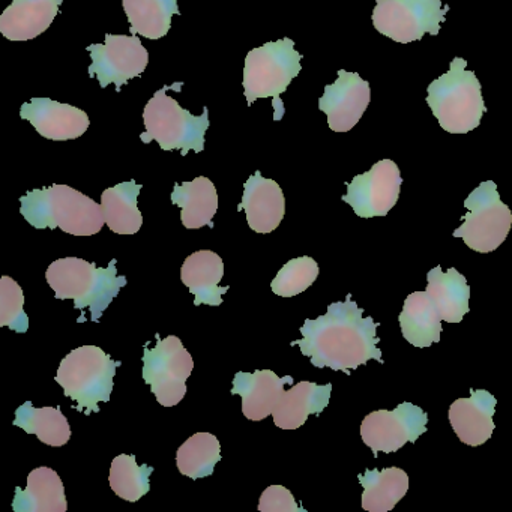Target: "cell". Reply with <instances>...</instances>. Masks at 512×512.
Wrapping results in <instances>:
<instances>
[{
	"instance_id": "obj_26",
	"label": "cell",
	"mask_w": 512,
	"mask_h": 512,
	"mask_svg": "<svg viewBox=\"0 0 512 512\" xmlns=\"http://www.w3.org/2000/svg\"><path fill=\"white\" fill-rule=\"evenodd\" d=\"M358 479L364 487L362 508L368 512L391 511L409 490V476L400 467L365 470Z\"/></svg>"
},
{
	"instance_id": "obj_6",
	"label": "cell",
	"mask_w": 512,
	"mask_h": 512,
	"mask_svg": "<svg viewBox=\"0 0 512 512\" xmlns=\"http://www.w3.org/2000/svg\"><path fill=\"white\" fill-rule=\"evenodd\" d=\"M118 367L121 362L113 361L101 347H77L62 359L56 382L76 403V409L89 416L100 412L98 404L110 401Z\"/></svg>"
},
{
	"instance_id": "obj_10",
	"label": "cell",
	"mask_w": 512,
	"mask_h": 512,
	"mask_svg": "<svg viewBox=\"0 0 512 512\" xmlns=\"http://www.w3.org/2000/svg\"><path fill=\"white\" fill-rule=\"evenodd\" d=\"M373 26L379 34L395 43L419 41L425 34L437 35L449 7L442 0H376Z\"/></svg>"
},
{
	"instance_id": "obj_3",
	"label": "cell",
	"mask_w": 512,
	"mask_h": 512,
	"mask_svg": "<svg viewBox=\"0 0 512 512\" xmlns=\"http://www.w3.org/2000/svg\"><path fill=\"white\" fill-rule=\"evenodd\" d=\"M20 203V212L35 229H61L68 235L94 236L106 224L101 205L68 185L29 191Z\"/></svg>"
},
{
	"instance_id": "obj_2",
	"label": "cell",
	"mask_w": 512,
	"mask_h": 512,
	"mask_svg": "<svg viewBox=\"0 0 512 512\" xmlns=\"http://www.w3.org/2000/svg\"><path fill=\"white\" fill-rule=\"evenodd\" d=\"M116 263L118 260L113 259L109 268H97L88 260L65 257L49 266L46 280L56 298L73 299L74 308L82 311L80 323L86 322L85 310L91 311L92 322L98 323L122 287L127 286V278L119 277Z\"/></svg>"
},
{
	"instance_id": "obj_23",
	"label": "cell",
	"mask_w": 512,
	"mask_h": 512,
	"mask_svg": "<svg viewBox=\"0 0 512 512\" xmlns=\"http://www.w3.org/2000/svg\"><path fill=\"white\" fill-rule=\"evenodd\" d=\"M427 290L439 313L440 319L448 323H460L469 313L470 287L466 277L455 268L443 272L440 266L427 275Z\"/></svg>"
},
{
	"instance_id": "obj_30",
	"label": "cell",
	"mask_w": 512,
	"mask_h": 512,
	"mask_svg": "<svg viewBox=\"0 0 512 512\" xmlns=\"http://www.w3.org/2000/svg\"><path fill=\"white\" fill-rule=\"evenodd\" d=\"M220 460V440L211 433L194 434L176 454L179 472L191 479L208 478Z\"/></svg>"
},
{
	"instance_id": "obj_14",
	"label": "cell",
	"mask_w": 512,
	"mask_h": 512,
	"mask_svg": "<svg viewBox=\"0 0 512 512\" xmlns=\"http://www.w3.org/2000/svg\"><path fill=\"white\" fill-rule=\"evenodd\" d=\"M370 101V83L362 80L358 73L340 70L337 82L326 86L319 109L328 116L332 131L347 133L361 121Z\"/></svg>"
},
{
	"instance_id": "obj_1",
	"label": "cell",
	"mask_w": 512,
	"mask_h": 512,
	"mask_svg": "<svg viewBox=\"0 0 512 512\" xmlns=\"http://www.w3.org/2000/svg\"><path fill=\"white\" fill-rule=\"evenodd\" d=\"M377 326L373 317H364L352 295H347L346 301L329 305L325 316L305 320L302 340L293 341L292 346H298L314 367L350 374L370 359L383 364Z\"/></svg>"
},
{
	"instance_id": "obj_21",
	"label": "cell",
	"mask_w": 512,
	"mask_h": 512,
	"mask_svg": "<svg viewBox=\"0 0 512 512\" xmlns=\"http://www.w3.org/2000/svg\"><path fill=\"white\" fill-rule=\"evenodd\" d=\"M332 385H317L299 382L281 395L275 407L274 424L281 430H298L307 422L308 416L320 415L331 400Z\"/></svg>"
},
{
	"instance_id": "obj_4",
	"label": "cell",
	"mask_w": 512,
	"mask_h": 512,
	"mask_svg": "<svg viewBox=\"0 0 512 512\" xmlns=\"http://www.w3.org/2000/svg\"><path fill=\"white\" fill-rule=\"evenodd\" d=\"M466 67L463 58H454L448 73L428 86V107L446 133H470L481 125L482 116L487 112L481 83Z\"/></svg>"
},
{
	"instance_id": "obj_32",
	"label": "cell",
	"mask_w": 512,
	"mask_h": 512,
	"mask_svg": "<svg viewBox=\"0 0 512 512\" xmlns=\"http://www.w3.org/2000/svg\"><path fill=\"white\" fill-rule=\"evenodd\" d=\"M319 265L311 257L290 260L272 280V292L281 298H293L305 292L319 277Z\"/></svg>"
},
{
	"instance_id": "obj_31",
	"label": "cell",
	"mask_w": 512,
	"mask_h": 512,
	"mask_svg": "<svg viewBox=\"0 0 512 512\" xmlns=\"http://www.w3.org/2000/svg\"><path fill=\"white\" fill-rule=\"evenodd\" d=\"M154 467L136 463V455L121 454L112 461L109 482L112 490L127 502H139L151 490Z\"/></svg>"
},
{
	"instance_id": "obj_8",
	"label": "cell",
	"mask_w": 512,
	"mask_h": 512,
	"mask_svg": "<svg viewBox=\"0 0 512 512\" xmlns=\"http://www.w3.org/2000/svg\"><path fill=\"white\" fill-rule=\"evenodd\" d=\"M467 209L463 223L455 229L454 238H461L470 250L487 254L497 250L508 238L512 212L500 200L496 182H482L464 200Z\"/></svg>"
},
{
	"instance_id": "obj_5",
	"label": "cell",
	"mask_w": 512,
	"mask_h": 512,
	"mask_svg": "<svg viewBox=\"0 0 512 512\" xmlns=\"http://www.w3.org/2000/svg\"><path fill=\"white\" fill-rule=\"evenodd\" d=\"M175 86L178 83L164 86L146 104L143 110L146 131L140 134V140L146 145L157 142L163 151L179 149L182 157H187L190 151L200 154L205 149V134L211 125L208 107L200 116L191 115L179 106L175 98L167 95V91Z\"/></svg>"
},
{
	"instance_id": "obj_34",
	"label": "cell",
	"mask_w": 512,
	"mask_h": 512,
	"mask_svg": "<svg viewBox=\"0 0 512 512\" xmlns=\"http://www.w3.org/2000/svg\"><path fill=\"white\" fill-rule=\"evenodd\" d=\"M262 512H307L296 503L292 491L283 485H271L263 491L259 500Z\"/></svg>"
},
{
	"instance_id": "obj_29",
	"label": "cell",
	"mask_w": 512,
	"mask_h": 512,
	"mask_svg": "<svg viewBox=\"0 0 512 512\" xmlns=\"http://www.w3.org/2000/svg\"><path fill=\"white\" fill-rule=\"evenodd\" d=\"M14 425L55 448L67 445L71 437L70 422L59 407L37 409L31 401H26L16 410Z\"/></svg>"
},
{
	"instance_id": "obj_33",
	"label": "cell",
	"mask_w": 512,
	"mask_h": 512,
	"mask_svg": "<svg viewBox=\"0 0 512 512\" xmlns=\"http://www.w3.org/2000/svg\"><path fill=\"white\" fill-rule=\"evenodd\" d=\"M0 326H8L17 334L29 329V317L25 313V293L11 277L0 278Z\"/></svg>"
},
{
	"instance_id": "obj_13",
	"label": "cell",
	"mask_w": 512,
	"mask_h": 512,
	"mask_svg": "<svg viewBox=\"0 0 512 512\" xmlns=\"http://www.w3.org/2000/svg\"><path fill=\"white\" fill-rule=\"evenodd\" d=\"M403 178L397 164L382 160L367 173L355 176L347 184V194L341 197L361 218L386 217L397 205Z\"/></svg>"
},
{
	"instance_id": "obj_18",
	"label": "cell",
	"mask_w": 512,
	"mask_h": 512,
	"mask_svg": "<svg viewBox=\"0 0 512 512\" xmlns=\"http://www.w3.org/2000/svg\"><path fill=\"white\" fill-rule=\"evenodd\" d=\"M287 383H293L292 376L278 377L272 370L236 373L232 395H241L245 418L263 421L274 413Z\"/></svg>"
},
{
	"instance_id": "obj_16",
	"label": "cell",
	"mask_w": 512,
	"mask_h": 512,
	"mask_svg": "<svg viewBox=\"0 0 512 512\" xmlns=\"http://www.w3.org/2000/svg\"><path fill=\"white\" fill-rule=\"evenodd\" d=\"M239 211L247 215V223L257 233H271L280 226L286 214L283 190L272 179L256 172L244 185Z\"/></svg>"
},
{
	"instance_id": "obj_12",
	"label": "cell",
	"mask_w": 512,
	"mask_h": 512,
	"mask_svg": "<svg viewBox=\"0 0 512 512\" xmlns=\"http://www.w3.org/2000/svg\"><path fill=\"white\" fill-rule=\"evenodd\" d=\"M88 52L92 59L89 77H97L103 89L113 83L116 92H121L128 80L142 76L149 64L148 50L137 35L107 34L106 44H92Z\"/></svg>"
},
{
	"instance_id": "obj_27",
	"label": "cell",
	"mask_w": 512,
	"mask_h": 512,
	"mask_svg": "<svg viewBox=\"0 0 512 512\" xmlns=\"http://www.w3.org/2000/svg\"><path fill=\"white\" fill-rule=\"evenodd\" d=\"M142 188L136 181L122 182L116 187L107 188L101 194V208L112 232L118 235H136L142 229V212L137 208V199Z\"/></svg>"
},
{
	"instance_id": "obj_15",
	"label": "cell",
	"mask_w": 512,
	"mask_h": 512,
	"mask_svg": "<svg viewBox=\"0 0 512 512\" xmlns=\"http://www.w3.org/2000/svg\"><path fill=\"white\" fill-rule=\"evenodd\" d=\"M20 116L31 122L40 136L55 142H67L82 137L91 121L85 110L50 98H34L20 107Z\"/></svg>"
},
{
	"instance_id": "obj_17",
	"label": "cell",
	"mask_w": 512,
	"mask_h": 512,
	"mask_svg": "<svg viewBox=\"0 0 512 512\" xmlns=\"http://www.w3.org/2000/svg\"><path fill=\"white\" fill-rule=\"evenodd\" d=\"M469 398H458L449 407L448 418L458 439L469 446L484 445L493 434L497 400L485 389L470 391Z\"/></svg>"
},
{
	"instance_id": "obj_22",
	"label": "cell",
	"mask_w": 512,
	"mask_h": 512,
	"mask_svg": "<svg viewBox=\"0 0 512 512\" xmlns=\"http://www.w3.org/2000/svg\"><path fill=\"white\" fill-rule=\"evenodd\" d=\"M16 512H65L68 509L64 482L50 467H38L28 476V487L16 488Z\"/></svg>"
},
{
	"instance_id": "obj_20",
	"label": "cell",
	"mask_w": 512,
	"mask_h": 512,
	"mask_svg": "<svg viewBox=\"0 0 512 512\" xmlns=\"http://www.w3.org/2000/svg\"><path fill=\"white\" fill-rule=\"evenodd\" d=\"M223 277V259L214 251H197L182 265V283L193 293L196 307L202 304L220 307L223 304V295L229 292V286H220Z\"/></svg>"
},
{
	"instance_id": "obj_9",
	"label": "cell",
	"mask_w": 512,
	"mask_h": 512,
	"mask_svg": "<svg viewBox=\"0 0 512 512\" xmlns=\"http://www.w3.org/2000/svg\"><path fill=\"white\" fill-rule=\"evenodd\" d=\"M194 361L181 338L170 335L158 338L154 347L143 349V380L164 407L181 403L187 394V379L193 373Z\"/></svg>"
},
{
	"instance_id": "obj_7",
	"label": "cell",
	"mask_w": 512,
	"mask_h": 512,
	"mask_svg": "<svg viewBox=\"0 0 512 512\" xmlns=\"http://www.w3.org/2000/svg\"><path fill=\"white\" fill-rule=\"evenodd\" d=\"M304 56L295 50V41L290 38L272 41L265 46L251 50L245 58L244 94L248 106L257 100L272 98L274 101L275 121L284 115V106L280 97L287 91L290 83L301 73V61Z\"/></svg>"
},
{
	"instance_id": "obj_28",
	"label": "cell",
	"mask_w": 512,
	"mask_h": 512,
	"mask_svg": "<svg viewBox=\"0 0 512 512\" xmlns=\"http://www.w3.org/2000/svg\"><path fill=\"white\" fill-rule=\"evenodd\" d=\"M131 35L161 40L172 28V17L181 16L178 0H122Z\"/></svg>"
},
{
	"instance_id": "obj_11",
	"label": "cell",
	"mask_w": 512,
	"mask_h": 512,
	"mask_svg": "<svg viewBox=\"0 0 512 512\" xmlns=\"http://www.w3.org/2000/svg\"><path fill=\"white\" fill-rule=\"evenodd\" d=\"M428 415L415 404H398L394 410H376L365 416L361 425L362 442L373 451L392 454L406 443H415L427 431Z\"/></svg>"
},
{
	"instance_id": "obj_24",
	"label": "cell",
	"mask_w": 512,
	"mask_h": 512,
	"mask_svg": "<svg viewBox=\"0 0 512 512\" xmlns=\"http://www.w3.org/2000/svg\"><path fill=\"white\" fill-rule=\"evenodd\" d=\"M172 203L181 208L185 229L214 227L212 218L218 211V193L211 179L199 176L194 181L175 184Z\"/></svg>"
},
{
	"instance_id": "obj_19",
	"label": "cell",
	"mask_w": 512,
	"mask_h": 512,
	"mask_svg": "<svg viewBox=\"0 0 512 512\" xmlns=\"http://www.w3.org/2000/svg\"><path fill=\"white\" fill-rule=\"evenodd\" d=\"M64 0H13L0 16V34L10 41H29L52 26Z\"/></svg>"
},
{
	"instance_id": "obj_25",
	"label": "cell",
	"mask_w": 512,
	"mask_h": 512,
	"mask_svg": "<svg viewBox=\"0 0 512 512\" xmlns=\"http://www.w3.org/2000/svg\"><path fill=\"white\" fill-rule=\"evenodd\" d=\"M400 328L407 343L424 349L439 343L442 319L427 292H413L404 301Z\"/></svg>"
}]
</instances>
